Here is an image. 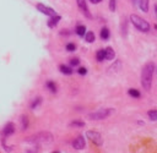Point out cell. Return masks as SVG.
I'll return each instance as SVG.
<instances>
[{
	"mask_svg": "<svg viewBox=\"0 0 157 153\" xmlns=\"http://www.w3.org/2000/svg\"><path fill=\"white\" fill-rule=\"evenodd\" d=\"M115 5H117L115 0H109V9H111V11H115Z\"/></svg>",
	"mask_w": 157,
	"mask_h": 153,
	"instance_id": "24",
	"label": "cell"
},
{
	"mask_svg": "<svg viewBox=\"0 0 157 153\" xmlns=\"http://www.w3.org/2000/svg\"><path fill=\"white\" fill-rule=\"evenodd\" d=\"M60 16H58V15H55V16H52L50 18H49V21H48V26L50 27V28H53V27H55V25L60 21Z\"/></svg>",
	"mask_w": 157,
	"mask_h": 153,
	"instance_id": "11",
	"label": "cell"
},
{
	"mask_svg": "<svg viewBox=\"0 0 157 153\" xmlns=\"http://www.w3.org/2000/svg\"><path fill=\"white\" fill-rule=\"evenodd\" d=\"M46 86H47V88H48L52 93H56V85H55L53 81H48V82L46 83Z\"/></svg>",
	"mask_w": 157,
	"mask_h": 153,
	"instance_id": "19",
	"label": "cell"
},
{
	"mask_svg": "<svg viewBox=\"0 0 157 153\" xmlns=\"http://www.w3.org/2000/svg\"><path fill=\"white\" fill-rule=\"evenodd\" d=\"M100 36H101V38L103 41H107L108 38H109V36H111V33H109V30L107 28V27H103L102 30H101V33H100Z\"/></svg>",
	"mask_w": 157,
	"mask_h": 153,
	"instance_id": "12",
	"label": "cell"
},
{
	"mask_svg": "<svg viewBox=\"0 0 157 153\" xmlns=\"http://www.w3.org/2000/svg\"><path fill=\"white\" fill-rule=\"evenodd\" d=\"M155 64L153 63H147L141 72V85L146 91L151 89V85H152V75L155 71Z\"/></svg>",
	"mask_w": 157,
	"mask_h": 153,
	"instance_id": "1",
	"label": "cell"
},
{
	"mask_svg": "<svg viewBox=\"0 0 157 153\" xmlns=\"http://www.w3.org/2000/svg\"><path fill=\"white\" fill-rule=\"evenodd\" d=\"M115 58V53L114 50L109 47V48H106L104 49V60H113Z\"/></svg>",
	"mask_w": 157,
	"mask_h": 153,
	"instance_id": "10",
	"label": "cell"
},
{
	"mask_svg": "<svg viewBox=\"0 0 157 153\" xmlns=\"http://www.w3.org/2000/svg\"><path fill=\"white\" fill-rule=\"evenodd\" d=\"M78 64H80V60H78L77 58H72V59L70 60V65H71V66H77Z\"/></svg>",
	"mask_w": 157,
	"mask_h": 153,
	"instance_id": "26",
	"label": "cell"
},
{
	"mask_svg": "<svg viewBox=\"0 0 157 153\" xmlns=\"http://www.w3.org/2000/svg\"><path fill=\"white\" fill-rule=\"evenodd\" d=\"M147 115H149V118H150L152 121H156V120H157V109L149 110V111H147Z\"/></svg>",
	"mask_w": 157,
	"mask_h": 153,
	"instance_id": "20",
	"label": "cell"
},
{
	"mask_svg": "<svg viewBox=\"0 0 157 153\" xmlns=\"http://www.w3.org/2000/svg\"><path fill=\"white\" fill-rule=\"evenodd\" d=\"M52 141H53V135H52L50 132H47V131H42V132L34 133L33 136H31L30 139H27V142L36 143V145L48 143V142H52Z\"/></svg>",
	"mask_w": 157,
	"mask_h": 153,
	"instance_id": "2",
	"label": "cell"
},
{
	"mask_svg": "<svg viewBox=\"0 0 157 153\" xmlns=\"http://www.w3.org/2000/svg\"><path fill=\"white\" fill-rule=\"evenodd\" d=\"M96 58H97V61H103V60H104V50L97 52Z\"/></svg>",
	"mask_w": 157,
	"mask_h": 153,
	"instance_id": "23",
	"label": "cell"
},
{
	"mask_svg": "<svg viewBox=\"0 0 157 153\" xmlns=\"http://www.w3.org/2000/svg\"><path fill=\"white\" fill-rule=\"evenodd\" d=\"M53 153H60V152H58V151H55V152H53Z\"/></svg>",
	"mask_w": 157,
	"mask_h": 153,
	"instance_id": "31",
	"label": "cell"
},
{
	"mask_svg": "<svg viewBox=\"0 0 157 153\" xmlns=\"http://www.w3.org/2000/svg\"><path fill=\"white\" fill-rule=\"evenodd\" d=\"M59 69H60V71L63 73H65V75H71L72 73V69L66 66V65H60V66H59Z\"/></svg>",
	"mask_w": 157,
	"mask_h": 153,
	"instance_id": "16",
	"label": "cell"
},
{
	"mask_svg": "<svg viewBox=\"0 0 157 153\" xmlns=\"http://www.w3.org/2000/svg\"><path fill=\"white\" fill-rule=\"evenodd\" d=\"M114 113V109H100V110H97V111H93L91 114H88V118L91 120H102V119H106L108 118L109 115H112V114Z\"/></svg>",
	"mask_w": 157,
	"mask_h": 153,
	"instance_id": "4",
	"label": "cell"
},
{
	"mask_svg": "<svg viewBox=\"0 0 157 153\" xmlns=\"http://www.w3.org/2000/svg\"><path fill=\"white\" fill-rule=\"evenodd\" d=\"M86 136L88 137V140H91L95 145L97 146H101L103 143V140H102V136L101 133H98L97 131H87L86 132Z\"/></svg>",
	"mask_w": 157,
	"mask_h": 153,
	"instance_id": "5",
	"label": "cell"
},
{
	"mask_svg": "<svg viewBox=\"0 0 157 153\" xmlns=\"http://www.w3.org/2000/svg\"><path fill=\"white\" fill-rule=\"evenodd\" d=\"M76 49V45L74 44V43H69V44H66V50L68 52H74Z\"/></svg>",
	"mask_w": 157,
	"mask_h": 153,
	"instance_id": "25",
	"label": "cell"
},
{
	"mask_svg": "<svg viewBox=\"0 0 157 153\" xmlns=\"http://www.w3.org/2000/svg\"><path fill=\"white\" fill-rule=\"evenodd\" d=\"M85 39L87 43H93L95 42V33L93 32H87L85 34Z\"/></svg>",
	"mask_w": 157,
	"mask_h": 153,
	"instance_id": "18",
	"label": "cell"
},
{
	"mask_svg": "<svg viewBox=\"0 0 157 153\" xmlns=\"http://www.w3.org/2000/svg\"><path fill=\"white\" fill-rule=\"evenodd\" d=\"M90 2H91L92 4H98V3H101L102 0H90Z\"/></svg>",
	"mask_w": 157,
	"mask_h": 153,
	"instance_id": "28",
	"label": "cell"
},
{
	"mask_svg": "<svg viewBox=\"0 0 157 153\" xmlns=\"http://www.w3.org/2000/svg\"><path fill=\"white\" fill-rule=\"evenodd\" d=\"M76 33L80 36V37H84V36L86 34V27H85L84 25L77 26V27H76Z\"/></svg>",
	"mask_w": 157,
	"mask_h": 153,
	"instance_id": "17",
	"label": "cell"
},
{
	"mask_svg": "<svg viewBox=\"0 0 157 153\" xmlns=\"http://www.w3.org/2000/svg\"><path fill=\"white\" fill-rule=\"evenodd\" d=\"M77 72L80 73V75H86L87 73V70H86V67H80L77 70Z\"/></svg>",
	"mask_w": 157,
	"mask_h": 153,
	"instance_id": "27",
	"label": "cell"
},
{
	"mask_svg": "<svg viewBox=\"0 0 157 153\" xmlns=\"http://www.w3.org/2000/svg\"><path fill=\"white\" fill-rule=\"evenodd\" d=\"M69 126H70V127H84V126H85V123L81 121V120H74V121H71V123L69 124Z\"/></svg>",
	"mask_w": 157,
	"mask_h": 153,
	"instance_id": "14",
	"label": "cell"
},
{
	"mask_svg": "<svg viewBox=\"0 0 157 153\" xmlns=\"http://www.w3.org/2000/svg\"><path fill=\"white\" fill-rule=\"evenodd\" d=\"M139 6L144 12L149 11V0H140L139 2Z\"/></svg>",
	"mask_w": 157,
	"mask_h": 153,
	"instance_id": "13",
	"label": "cell"
},
{
	"mask_svg": "<svg viewBox=\"0 0 157 153\" xmlns=\"http://www.w3.org/2000/svg\"><path fill=\"white\" fill-rule=\"evenodd\" d=\"M41 103H42V98H41V97H36V98L32 101V103H31V109H36Z\"/></svg>",
	"mask_w": 157,
	"mask_h": 153,
	"instance_id": "21",
	"label": "cell"
},
{
	"mask_svg": "<svg viewBox=\"0 0 157 153\" xmlns=\"http://www.w3.org/2000/svg\"><path fill=\"white\" fill-rule=\"evenodd\" d=\"M28 127V118L26 115L21 117V129L22 130H26Z\"/></svg>",
	"mask_w": 157,
	"mask_h": 153,
	"instance_id": "22",
	"label": "cell"
},
{
	"mask_svg": "<svg viewBox=\"0 0 157 153\" xmlns=\"http://www.w3.org/2000/svg\"><path fill=\"white\" fill-rule=\"evenodd\" d=\"M128 93H129V95H131L133 98H140V95H141V93L137 89H135V88H130L128 91Z\"/></svg>",
	"mask_w": 157,
	"mask_h": 153,
	"instance_id": "15",
	"label": "cell"
},
{
	"mask_svg": "<svg viewBox=\"0 0 157 153\" xmlns=\"http://www.w3.org/2000/svg\"><path fill=\"white\" fill-rule=\"evenodd\" d=\"M14 132H15V126H14V124H12V123H9V124H6V125H5V127L3 129V131H2V135L4 136V139H6L8 136L12 135Z\"/></svg>",
	"mask_w": 157,
	"mask_h": 153,
	"instance_id": "9",
	"label": "cell"
},
{
	"mask_svg": "<svg viewBox=\"0 0 157 153\" xmlns=\"http://www.w3.org/2000/svg\"><path fill=\"white\" fill-rule=\"evenodd\" d=\"M85 146H86V142L82 136H77L72 142V147L75 149H82V148H85Z\"/></svg>",
	"mask_w": 157,
	"mask_h": 153,
	"instance_id": "8",
	"label": "cell"
},
{
	"mask_svg": "<svg viewBox=\"0 0 157 153\" xmlns=\"http://www.w3.org/2000/svg\"><path fill=\"white\" fill-rule=\"evenodd\" d=\"M133 3H134V4H136V3H137V0H133Z\"/></svg>",
	"mask_w": 157,
	"mask_h": 153,
	"instance_id": "30",
	"label": "cell"
},
{
	"mask_svg": "<svg viewBox=\"0 0 157 153\" xmlns=\"http://www.w3.org/2000/svg\"><path fill=\"white\" fill-rule=\"evenodd\" d=\"M130 21H131V23H133L137 30L141 31V32H147V31L150 30V25H149V22L145 21L143 17L137 16V15H135V14L130 15Z\"/></svg>",
	"mask_w": 157,
	"mask_h": 153,
	"instance_id": "3",
	"label": "cell"
},
{
	"mask_svg": "<svg viewBox=\"0 0 157 153\" xmlns=\"http://www.w3.org/2000/svg\"><path fill=\"white\" fill-rule=\"evenodd\" d=\"M37 10L39 11V12H42V14H44V15H47V16H55L56 14H55V11L52 9V8H48V6H46V5H43V4H37Z\"/></svg>",
	"mask_w": 157,
	"mask_h": 153,
	"instance_id": "6",
	"label": "cell"
},
{
	"mask_svg": "<svg viewBox=\"0 0 157 153\" xmlns=\"http://www.w3.org/2000/svg\"><path fill=\"white\" fill-rule=\"evenodd\" d=\"M155 10H156V15H157V5L155 6Z\"/></svg>",
	"mask_w": 157,
	"mask_h": 153,
	"instance_id": "29",
	"label": "cell"
},
{
	"mask_svg": "<svg viewBox=\"0 0 157 153\" xmlns=\"http://www.w3.org/2000/svg\"><path fill=\"white\" fill-rule=\"evenodd\" d=\"M76 3H77V6H78V9H80V10L82 11V14H84L86 17L91 18V14L88 12L87 5H86V0H76Z\"/></svg>",
	"mask_w": 157,
	"mask_h": 153,
	"instance_id": "7",
	"label": "cell"
}]
</instances>
